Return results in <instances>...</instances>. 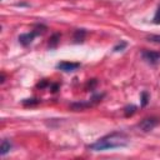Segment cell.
Instances as JSON below:
<instances>
[{
    "label": "cell",
    "mask_w": 160,
    "mask_h": 160,
    "mask_svg": "<svg viewBox=\"0 0 160 160\" xmlns=\"http://www.w3.org/2000/svg\"><path fill=\"white\" fill-rule=\"evenodd\" d=\"M85 34H86V31H85L84 29H78V30L75 31V34H74V40H75L76 42L82 41V40H84Z\"/></svg>",
    "instance_id": "cell-7"
},
{
    "label": "cell",
    "mask_w": 160,
    "mask_h": 160,
    "mask_svg": "<svg viewBox=\"0 0 160 160\" xmlns=\"http://www.w3.org/2000/svg\"><path fill=\"white\" fill-rule=\"evenodd\" d=\"M126 45H128V44H126L125 41H120L118 45H115V46H114V49H112V50H114V51H121V50H124V49L126 48Z\"/></svg>",
    "instance_id": "cell-12"
},
{
    "label": "cell",
    "mask_w": 160,
    "mask_h": 160,
    "mask_svg": "<svg viewBox=\"0 0 160 160\" xmlns=\"http://www.w3.org/2000/svg\"><path fill=\"white\" fill-rule=\"evenodd\" d=\"M152 22H154V24H160V5H159V8H158V10H156V12H155V15H154Z\"/></svg>",
    "instance_id": "cell-13"
},
{
    "label": "cell",
    "mask_w": 160,
    "mask_h": 160,
    "mask_svg": "<svg viewBox=\"0 0 160 160\" xmlns=\"http://www.w3.org/2000/svg\"><path fill=\"white\" fill-rule=\"evenodd\" d=\"M135 111H136V106H135V105H128V106H125V109H124L125 116H131V115H134Z\"/></svg>",
    "instance_id": "cell-9"
},
{
    "label": "cell",
    "mask_w": 160,
    "mask_h": 160,
    "mask_svg": "<svg viewBox=\"0 0 160 160\" xmlns=\"http://www.w3.org/2000/svg\"><path fill=\"white\" fill-rule=\"evenodd\" d=\"M160 122V120L158 119V118H155V116H151V118H145V119H142L140 122H139V128L142 130V131H151Z\"/></svg>",
    "instance_id": "cell-2"
},
{
    "label": "cell",
    "mask_w": 160,
    "mask_h": 160,
    "mask_svg": "<svg viewBox=\"0 0 160 160\" xmlns=\"http://www.w3.org/2000/svg\"><path fill=\"white\" fill-rule=\"evenodd\" d=\"M10 150H11V142H10L8 139L2 140V141H1V145H0V154L4 156V155H6Z\"/></svg>",
    "instance_id": "cell-6"
},
{
    "label": "cell",
    "mask_w": 160,
    "mask_h": 160,
    "mask_svg": "<svg viewBox=\"0 0 160 160\" xmlns=\"http://www.w3.org/2000/svg\"><path fill=\"white\" fill-rule=\"evenodd\" d=\"M38 34L32 30L31 32H25V34H21L20 36H19V42L21 44V45H24V46H28L29 44H31L32 42V40H34V38Z\"/></svg>",
    "instance_id": "cell-5"
},
{
    "label": "cell",
    "mask_w": 160,
    "mask_h": 160,
    "mask_svg": "<svg viewBox=\"0 0 160 160\" xmlns=\"http://www.w3.org/2000/svg\"><path fill=\"white\" fill-rule=\"evenodd\" d=\"M140 100H141V106H145L149 102V94H148V91H142L141 92Z\"/></svg>",
    "instance_id": "cell-11"
},
{
    "label": "cell",
    "mask_w": 160,
    "mask_h": 160,
    "mask_svg": "<svg viewBox=\"0 0 160 160\" xmlns=\"http://www.w3.org/2000/svg\"><path fill=\"white\" fill-rule=\"evenodd\" d=\"M40 102V100L39 99H25V100H22V105H25V106H31V105H38Z\"/></svg>",
    "instance_id": "cell-10"
},
{
    "label": "cell",
    "mask_w": 160,
    "mask_h": 160,
    "mask_svg": "<svg viewBox=\"0 0 160 160\" xmlns=\"http://www.w3.org/2000/svg\"><path fill=\"white\" fill-rule=\"evenodd\" d=\"M59 40H60V34H59V32L54 34V35L49 39V46H50V48H55V46L58 45Z\"/></svg>",
    "instance_id": "cell-8"
},
{
    "label": "cell",
    "mask_w": 160,
    "mask_h": 160,
    "mask_svg": "<svg viewBox=\"0 0 160 160\" xmlns=\"http://www.w3.org/2000/svg\"><path fill=\"white\" fill-rule=\"evenodd\" d=\"M149 41H154V42H160V35H150L148 38Z\"/></svg>",
    "instance_id": "cell-14"
},
{
    "label": "cell",
    "mask_w": 160,
    "mask_h": 160,
    "mask_svg": "<svg viewBox=\"0 0 160 160\" xmlns=\"http://www.w3.org/2000/svg\"><path fill=\"white\" fill-rule=\"evenodd\" d=\"M56 68L61 71H65V72H71V71H75L76 69L80 68V64L79 62H71V61H61L56 65Z\"/></svg>",
    "instance_id": "cell-4"
},
{
    "label": "cell",
    "mask_w": 160,
    "mask_h": 160,
    "mask_svg": "<svg viewBox=\"0 0 160 160\" xmlns=\"http://www.w3.org/2000/svg\"><path fill=\"white\" fill-rule=\"evenodd\" d=\"M141 58L150 65H155L160 61V52L158 51H151V50H144L141 51Z\"/></svg>",
    "instance_id": "cell-3"
},
{
    "label": "cell",
    "mask_w": 160,
    "mask_h": 160,
    "mask_svg": "<svg viewBox=\"0 0 160 160\" xmlns=\"http://www.w3.org/2000/svg\"><path fill=\"white\" fill-rule=\"evenodd\" d=\"M4 79H5V75H4V74H1V82H4Z\"/></svg>",
    "instance_id": "cell-15"
},
{
    "label": "cell",
    "mask_w": 160,
    "mask_h": 160,
    "mask_svg": "<svg viewBox=\"0 0 160 160\" xmlns=\"http://www.w3.org/2000/svg\"><path fill=\"white\" fill-rule=\"evenodd\" d=\"M128 142H129V139L124 132L114 131V132L99 139L96 142L89 145V149L94 150V151H102V150H109V149L124 148L128 145Z\"/></svg>",
    "instance_id": "cell-1"
}]
</instances>
